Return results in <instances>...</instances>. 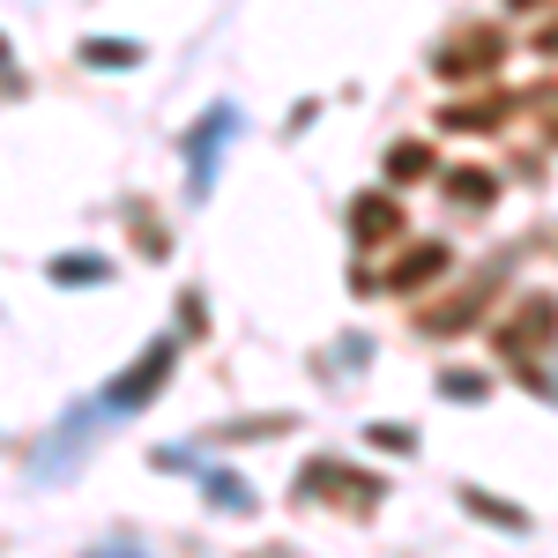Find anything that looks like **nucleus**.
I'll return each instance as SVG.
<instances>
[{"mask_svg":"<svg viewBox=\"0 0 558 558\" xmlns=\"http://www.w3.org/2000/svg\"><path fill=\"white\" fill-rule=\"evenodd\" d=\"M165 365H172V343L149 350V357H142V373H128V380L112 387V402H120V410H128V402H149V395H157V380H165Z\"/></svg>","mask_w":558,"mask_h":558,"instance_id":"nucleus-1","label":"nucleus"},{"mask_svg":"<svg viewBox=\"0 0 558 558\" xmlns=\"http://www.w3.org/2000/svg\"><path fill=\"white\" fill-rule=\"evenodd\" d=\"M357 231H395V209H387V202H365V209H357Z\"/></svg>","mask_w":558,"mask_h":558,"instance_id":"nucleus-3","label":"nucleus"},{"mask_svg":"<svg viewBox=\"0 0 558 558\" xmlns=\"http://www.w3.org/2000/svg\"><path fill=\"white\" fill-rule=\"evenodd\" d=\"M89 60H97V68H134L142 45H89Z\"/></svg>","mask_w":558,"mask_h":558,"instance_id":"nucleus-2","label":"nucleus"},{"mask_svg":"<svg viewBox=\"0 0 558 558\" xmlns=\"http://www.w3.org/2000/svg\"><path fill=\"white\" fill-rule=\"evenodd\" d=\"M454 186H462V202H492V179H484V172H462Z\"/></svg>","mask_w":558,"mask_h":558,"instance_id":"nucleus-4","label":"nucleus"}]
</instances>
